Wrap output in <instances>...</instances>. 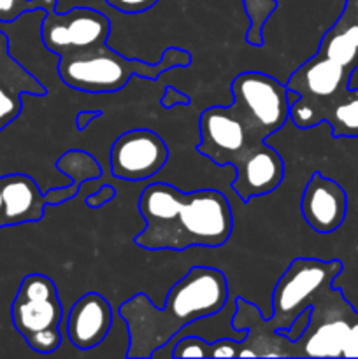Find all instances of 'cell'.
Here are the masks:
<instances>
[{
    "mask_svg": "<svg viewBox=\"0 0 358 359\" xmlns=\"http://www.w3.org/2000/svg\"><path fill=\"white\" fill-rule=\"evenodd\" d=\"M237 312L232 318V328L246 337L241 340L237 358H295V342L283 333L270 332L258 307L244 298H235Z\"/></svg>",
    "mask_w": 358,
    "mask_h": 359,
    "instance_id": "cell-13",
    "label": "cell"
},
{
    "mask_svg": "<svg viewBox=\"0 0 358 359\" xmlns=\"http://www.w3.org/2000/svg\"><path fill=\"white\" fill-rule=\"evenodd\" d=\"M116 196V189L112 188L111 184H104L98 188V191L91 193V195L86 196V205L90 207V209H100V207L107 205L109 202H112Z\"/></svg>",
    "mask_w": 358,
    "mask_h": 359,
    "instance_id": "cell-25",
    "label": "cell"
},
{
    "mask_svg": "<svg viewBox=\"0 0 358 359\" xmlns=\"http://www.w3.org/2000/svg\"><path fill=\"white\" fill-rule=\"evenodd\" d=\"M172 358H211V342H206L200 337H175L172 340Z\"/></svg>",
    "mask_w": 358,
    "mask_h": 359,
    "instance_id": "cell-21",
    "label": "cell"
},
{
    "mask_svg": "<svg viewBox=\"0 0 358 359\" xmlns=\"http://www.w3.org/2000/svg\"><path fill=\"white\" fill-rule=\"evenodd\" d=\"M199 132L197 151L216 167H235L253 147L265 142L253 133L230 105L206 109L200 114Z\"/></svg>",
    "mask_w": 358,
    "mask_h": 359,
    "instance_id": "cell-9",
    "label": "cell"
},
{
    "mask_svg": "<svg viewBox=\"0 0 358 359\" xmlns=\"http://www.w3.org/2000/svg\"><path fill=\"white\" fill-rule=\"evenodd\" d=\"M277 6H279L277 0H242L246 16L251 21L244 37L248 44L255 46V48L263 46V27L270 20V16L276 13Z\"/></svg>",
    "mask_w": 358,
    "mask_h": 359,
    "instance_id": "cell-19",
    "label": "cell"
},
{
    "mask_svg": "<svg viewBox=\"0 0 358 359\" xmlns=\"http://www.w3.org/2000/svg\"><path fill=\"white\" fill-rule=\"evenodd\" d=\"M241 340L220 339L211 342V358H237Z\"/></svg>",
    "mask_w": 358,
    "mask_h": 359,
    "instance_id": "cell-24",
    "label": "cell"
},
{
    "mask_svg": "<svg viewBox=\"0 0 358 359\" xmlns=\"http://www.w3.org/2000/svg\"><path fill=\"white\" fill-rule=\"evenodd\" d=\"M192 104V98L188 97L186 93L179 91L175 86H165V93L164 97L160 98V105L164 109H174V107H186V105Z\"/></svg>",
    "mask_w": 358,
    "mask_h": 359,
    "instance_id": "cell-23",
    "label": "cell"
},
{
    "mask_svg": "<svg viewBox=\"0 0 358 359\" xmlns=\"http://www.w3.org/2000/svg\"><path fill=\"white\" fill-rule=\"evenodd\" d=\"M102 112L100 111H81L77 112L76 116V128L77 130H84L91 121H95L97 118H100Z\"/></svg>",
    "mask_w": 358,
    "mask_h": 359,
    "instance_id": "cell-26",
    "label": "cell"
},
{
    "mask_svg": "<svg viewBox=\"0 0 358 359\" xmlns=\"http://www.w3.org/2000/svg\"><path fill=\"white\" fill-rule=\"evenodd\" d=\"M347 212V195L333 179L314 172L300 196V214L319 235H330L343 226Z\"/></svg>",
    "mask_w": 358,
    "mask_h": 359,
    "instance_id": "cell-11",
    "label": "cell"
},
{
    "mask_svg": "<svg viewBox=\"0 0 358 359\" xmlns=\"http://www.w3.org/2000/svg\"><path fill=\"white\" fill-rule=\"evenodd\" d=\"M192 63V55L178 46H171L161 53L157 63H146L126 58L107 46H100L81 55L62 56L58 74L63 84L83 93H116L130 83L133 76L157 81L172 69H186Z\"/></svg>",
    "mask_w": 358,
    "mask_h": 359,
    "instance_id": "cell-3",
    "label": "cell"
},
{
    "mask_svg": "<svg viewBox=\"0 0 358 359\" xmlns=\"http://www.w3.org/2000/svg\"><path fill=\"white\" fill-rule=\"evenodd\" d=\"M0 228L4 226V196H2V175H0Z\"/></svg>",
    "mask_w": 358,
    "mask_h": 359,
    "instance_id": "cell-27",
    "label": "cell"
},
{
    "mask_svg": "<svg viewBox=\"0 0 358 359\" xmlns=\"http://www.w3.org/2000/svg\"><path fill=\"white\" fill-rule=\"evenodd\" d=\"M111 9L123 14H140L157 6L160 0H104Z\"/></svg>",
    "mask_w": 358,
    "mask_h": 359,
    "instance_id": "cell-22",
    "label": "cell"
},
{
    "mask_svg": "<svg viewBox=\"0 0 358 359\" xmlns=\"http://www.w3.org/2000/svg\"><path fill=\"white\" fill-rule=\"evenodd\" d=\"M230 93V107L262 140L290 121V90L269 74L241 72L232 81Z\"/></svg>",
    "mask_w": 358,
    "mask_h": 359,
    "instance_id": "cell-6",
    "label": "cell"
},
{
    "mask_svg": "<svg viewBox=\"0 0 358 359\" xmlns=\"http://www.w3.org/2000/svg\"><path fill=\"white\" fill-rule=\"evenodd\" d=\"M111 35V21L102 11L76 6L58 13L46 11L41 25V39L49 53L62 56L81 55L100 48Z\"/></svg>",
    "mask_w": 358,
    "mask_h": 359,
    "instance_id": "cell-8",
    "label": "cell"
},
{
    "mask_svg": "<svg viewBox=\"0 0 358 359\" xmlns=\"http://www.w3.org/2000/svg\"><path fill=\"white\" fill-rule=\"evenodd\" d=\"M321 123H326L332 130L333 139L340 137H358V90H350L337 97L321 116Z\"/></svg>",
    "mask_w": 358,
    "mask_h": 359,
    "instance_id": "cell-18",
    "label": "cell"
},
{
    "mask_svg": "<svg viewBox=\"0 0 358 359\" xmlns=\"http://www.w3.org/2000/svg\"><path fill=\"white\" fill-rule=\"evenodd\" d=\"M340 272L343 263L339 259L321 262L318 258H295L274 287L272 314L265 319L270 332H288L295 319L332 287Z\"/></svg>",
    "mask_w": 358,
    "mask_h": 359,
    "instance_id": "cell-5",
    "label": "cell"
},
{
    "mask_svg": "<svg viewBox=\"0 0 358 359\" xmlns=\"http://www.w3.org/2000/svg\"><path fill=\"white\" fill-rule=\"evenodd\" d=\"M63 309L53 279L44 273H30L20 283L11 307V319L32 351L55 353L62 344Z\"/></svg>",
    "mask_w": 358,
    "mask_h": 359,
    "instance_id": "cell-4",
    "label": "cell"
},
{
    "mask_svg": "<svg viewBox=\"0 0 358 359\" xmlns=\"http://www.w3.org/2000/svg\"><path fill=\"white\" fill-rule=\"evenodd\" d=\"M112 328L111 304L100 293L83 294L72 305L67 319V337L79 351H90L100 346Z\"/></svg>",
    "mask_w": 358,
    "mask_h": 359,
    "instance_id": "cell-15",
    "label": "cell"
},
{
    "mask_svg": "<svg viewBox=\"0 0 358 359\" xmlns=\"http://www.w3.org/2000/svg\"><path fill=\"white\" fill-rule=\"evenodd\" d=\"M358 319L339 290L330 287L311 307L304 333L295 342V358H344Z\"/></svg>",
    "mask_w": 358,
    "mask_h": 359,
    "instance_id": "cell-7",
    "label": "cell"
},
{
    "mask_svg": "<svg viewBox=\"0 0 358 359\" xmlns=\"http://www.w3.org/2000/svg\"><path fill=\"white\" fill-rule=\"evenodd\" d=\"M230 188L242 202L272 193L284 179V163L276 149L265 142L253 147L237 165Z\"/></svg>",
    "mask_w": 358,
    "mask_h": 359,
    "instance_id": "cell-14",
    "label": "cell"
},
{
    "mask_svg": "<svg viewBox=\"0 0 358 359\" xmlns=\"http://www.w3.org/2000/svg\"><path fill=\"white\" fill-rule=\"evenodd\" d=\"M56 168L70 179V184L65 188H56L44 193L48 205H60L72 200L81 191L84 182L95 181L102 175V167L97 158L88 151L70 149L56 160Z\"/></svg>",
    "mask_w": 358,
    "mask_h": 359,
    "instance_id": "cell-17",
    "label": "cell"
},
{
    "mask_svg": "<svg viewBox=\"0 0 358 359\" xmlns=\"http://www.w3.org/2000/svg\"><path fill=\"white\" fill-rule=\"evenodd\" d=\"M46 88L13 55L9 37L0 28V133L20 118L23 98L46 97Z\"/></svg>",
    "mask_w": 358,
    "mask_h": 359,
    "instance_id": "cell-12",
    "label": "cell"
},
{
    "mask_svg": "<svg viewBox=\"0 0 358 359\" xmlns=\"http://www.w3.org/2000/svg\"><path fill=\"white\" fill-rule=\"evenodd\" d=\"M2 196L4 226L37 223L44 217L46 196L30 175H2Z\"/></svg>",
    "mask_w": 358,
    "mask_h": 359,
    "instance_id": "cell-16",
    "label": "cell"
},
{
    "mask_svg": "<svg viewBox=\"0 0 358 359\" xmlns=\"http://www.w3.org/2000/svg\"><path fill=\"white\" fill-rule=\"evenodd\" d=\"M111 172L119 181H147L165 167L168 146L157 132L135 128L121 133L111 146Z\"/></svg>",
    "mask_w": 358,
    "mask_h": 359,
    "instance_id": "cell-10",
    "label": "cell"
},
{
    "mask_svg": "<svg viewBox=\"0 0 358 359\" xmlns=\"http://www.w3.org/2000/svg\"><path fill=\"white\" fill-rule=\"evenodd\" d=\"M139 212L146 224L133 244L146 251L218 249L234 230L230 202L216 189L185 193L167 182H153L140 193Z\"/></svg>",
    "mask_w": 358,
    "mask_h": 359,
    "instance_id": "cell-1",
    "label": "cell"
},
{
    "mask_svg": "<svg viewBox=\"0 0 358 359\" xmlns=\"http://www.w3.org/2000/svg\"><path fill=\"white\" fill-rule=\"evenodd\" d=\"M228 302L225 272L214 266H193L171 287L164 307H157L146 293L123 302L119 318L128 330V359H147L167 347L183 328L218 314Z\"/></svg>",
    "mask_w": 358,
    "mask_h": 359,
    "instance_id": "cell-2",
    "label": "cell"
},
{
    "mask_svg": "<svg viewBox=\"0 0 358 359\" xmlns=\"http://www.w3.org/2000/svg\"><path fill=\"white\" fill-rule=\"evenodd\" d=\"M58 0H0V25L14 23L23 14L56 9Z\"/></svg>",
    "mask_w": 358,
    "mask_h": 359,
    "instance_id": "cell-20",
    "label": "cell"
}]
</instances>
